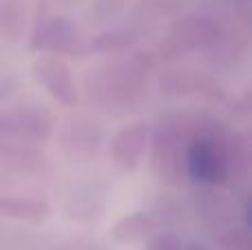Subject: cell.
Here are the masks:
<instances>
[{"label":"cell","mask_w":252,"mask_h":250,"mask_svg":"<svg viewBox=\"0 0 252 250\" xmlns=\"http://www.w3.org/2000/svg\"><path fill=\"white\" fill-rule=\"evenodd\" d=\"M35 71H38V78L47 84V89L58 100L64 104H73L78 93H75V84L64 62L56 60V58H42L35 62Z\"/></svg>","instance_id":"cell-2"},{"label":"cell","mask_w":252,"mask_h":250,"mask_svg":"<svg viewBox=\"0 0 252 250\" xmlns=\"http://www.w3.org/2000/svg\"><path fill=\"white\" fill-rule=\"evenodd\" d=\"M182 250H206L204 246H195V244H192V246H184Z\"/></svg>","instance_id":"cell-9"},{"label":"cell","mask_w":252,"mask_h":250,"mask_svg":"<svg viewBox=\"0 0 252 250\" xmlns=\"http://www.w3.org/2000/svg\"><path fill=\"white\" fill-rule=\"evenodd\" d=\"M184 244L179 242L177 237H170V235H166V237H159L155 244H153V250H182Z\"/></svg>","instance_id":"cell-8"},{"label":"cell","mask_w":252,"mask_h":250,"mask_svg":"<svg viewBox=\"0 0 252 250\" xmlns=\"http://www.w3.org/2000/svg\"><path fill=\"white\" fill-rule=\"evenodd\" d=\"M177 29L182 31L177 42L186 47H206L215 40V27L208 18H188Z\"/></svg>","instance_id":"cell-6"},{"label":"cell","mask_w":252,"mask_h":250,"mask_svg":"<svg viewBox=\"0 0 252 250\" xmlns=\"http://www.w3.org/2000/svg\"><path fill=\"white\" fill-rule=\"evenodd\" d=\"M47 204L29 197H0V213L16 219H31L38 221L47 215Z\"/></svg>","instance_id":"cell-5"},{"label":"cell","mask_w":252,"mask_h":250,"mask_svg":"<svg viewBox=\"0 0 252 250\" xmlns=\"http://www.w3.org/2000/svg\"><path fill=\"white\" fill-rule=\"evenodd\" d=\"M49 118L35 111H18L0 118V133H16V135L44 137L49 133Z\"/></svg>","instance_id":"cell-4"},{"label":"cell","mask_w":252,"mask_h":250,"mask_svg":"<svg viewBox=\"0 0 252 250\" xmlns=\"http://www.w3.org/2000/svg\"><path fill=\"white\" fill-rule=\"evenodd\" d=\"M186 171L195 182L217 184L228 173V153L215 137H195L186 151Z\"/></svg>","instance_id":"cell-1"},{"label":"cell","mask_w":252,"mask_h":250,"mask_svg":"<svg viewBox=\"0 0 252 250\" xmlns=\"http://www.w3.org/2000/svg\"><path fill=\"white\" fill-rule=\"evenodd\" d=\"M118 230H126V235L120 237V242H133V239H139L148 230V219L144 215H130L115 226L113 233H118Z\"/></svg>","instance_id":"cell-7"},{"label":"cell","mask_w":252,"mask_h":250,"mask_svg":"<svg viewBox=\"0 0 252 250\" xmlns=\"http://www.w3.org/2000/svg\"><path fill=\"white\" fill-rule=\"evenodd\" d=\"M146 149V126L144 124H133L126 126L113 142V157L118 166L135 168Z\"/></svg>","instance_id":"cell-3"}]
</instances>
